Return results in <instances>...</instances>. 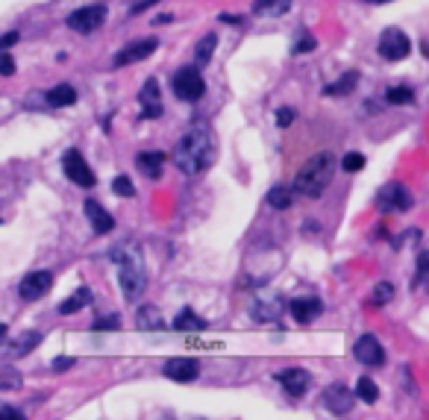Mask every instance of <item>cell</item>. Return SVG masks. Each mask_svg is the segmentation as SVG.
Instances as JSON below:
<instances>
[{
	"label": "cell",
	"mask_w": 429,
	"mask_h": 420,
	"mask_svg": "<svg viewBox=\"0 0 429 420\" xmlns=\"http://www.w3.org/2000/svg\"><path fill=\"white\" fill-rule=\"evenodd\" d=\"M156 50H159V39H153V36L150 39H138L133 44H127L124 50H118L112 65H115V68H124V65H133V62H141V59L153 56Z\"/></svg>",
	"instance_id": "cell-10"
},
{
	"label": "cell",
	"mask_w": 429,
	"mask_h": 420,
	"mask_svg": "<svg viewBox=\"0 0 429 420\" xmlns=\"http://www.w3.org/2000/svg\"><path fill=\"white\" fill-rule=\"evenodd\" d=\"M415 285H417V288H426L429 291V253H421V259H417Z\"/></svg>",
	"instance_id": "cell-32"
},
{
	"label": "cell",
	"mask_w": 429,
	"mask_h": 420,
	"mask_svg": "<svg viewBox=\"0 0 429 420\" xmlns=\"http://www.w3.org/2000/svg\"><path fill=\"white\" fill-rule=\"evenodd\" d=\"M15 41H18V32H6V36H3V41H0V48H3V50H9Z\"/></svg>",
	"instance_id": "cell-42"
},
{
	"label": "cell",
	"mask_w": 429,
	"mask_h": 420,
	"mask_svg": "<svg viewBox=\"0 0 429 420\" xmlns=\"http://www.w3.org/2000/svg\"><path fill=\"white\" fill-rule=\"evenodd\" d=\"M0 385H3V388H15V385H18V373L9 368V364L0 368Z\"/></svg>",
	"instance_id": "cell-37"
},
{
	"label": "cell",
	"mask_w": 429,
	"mask_h": 420,
	"mask_svg": "<svg viewBox=\"0 0 429 420\" xmlns=\"http://www.w3.org/2000/svg\"><path fill=\"white\" fill-rule=\"evenodd\" d=\"M174 329H177V333H206L209 320L200 317L197 312H191V308H182V312L174 317Z\"/></svg>",
	"instance_id": "cell-21"
},
{
	"label": "cell",
	"mask_w": 429,
	"mask_h": 420,
	"mask_svg": "<svg viewBox=\"0 0 429 420\" xmlns=\"http://www.w3.org/2000/svg\"><path fill=\"white\" fill-rule=\"evenodd\" d=\"M50 285H53V276L48 271H36V273H27L24 280H21L18 285V294H21V300H41L48 291H50Z\"/></svg>",
	"instance_id": "cell-11"
},
{
	"label": "cell",
	"mask_w": 429,
	"mask_h": 420,
	"mask_svg": "<svg viewBox=\"0 0 429 420\" xmlns=\"http://www.w3.org/2000/svg\"><path fill=\"white\" fill-rule=\"evenodd\" d=\"M136 165H138V171L150 176V180H159L162 176V168H165V153L159 150H147V153H138L136 156Z\"/></svg>",
	"instance_id": "cell-20"
},
{
	"label": "cell",
	"mask_w": 429,
	"mask_h": 420,
	"mask_svg": "<svg viewBox=\"0 0 429 420\" xmlns=\"http://www.w3.org/2000/svg\"><path fill=\"white\" fill-rule=\"evenodd\" d=\"M356 394H359V400H365V403H377L379 388H377V382H373V379L362 377V379L356 382Z\"/></svg>",
	"instance_id": "cell-30"
},
{
	"label": "cell",
	"mask_w": 429,
	"mask_h": 420,
	"mask_svg": "<svg viewBox=\"0 0 429 420\" xmlns=\"http://www.w3.org/2000/svg\"><path fill=\"white\" fill-rule=\"evenodd\" d=\"M353 356L362 364H368V368H382V364H385V350L377 341V335H362L353 344Z\"/></svg>",
	"instance_id": "cell-12"
},
{
	"label": "cell",
	"mask_w": 429,
	"mask_h": 420,
	"mask_svg": "<svg viewBox=\"0 0 429 420\" xmlns=\"http://www.w3.org/2000/svg\"><path fill=\"white\" fill-rule=\"evenodd\" d=\"M92 300H94L92 291L85 288V285H80L74 297H68V300H62V303H59V315H74V312H80V308L92 306Z\"/></svg>",
	"instance_id": "cell-24"
},
{
	"label": "cell",
	"mask_w": 429,
	"mask_h": 420,
	"mask_svg": "<svg viewBox=\"0 0 429 420\" xmlns=\"http://www.w3.org/2000/svg\"><path fill=\"white\" fill-rule=\"evenodd\" d=\"M85 218H89V224H92V229L97 232V235H106V232H112V229H115L112 215H109L97 200H92V197L85 200Z\"/></svg>",
	"instance_id": "cell-18"
},
{
	"label": "cell",
	"mask_w": 429,
	"mask_h": 420,
	"mask_svg": "<svg viewBox=\"0 0 429 420\" xmlns=\"http://www.w3.org/2000/svg\"><path fill=\"white\" fill-rule=\"evenodd\" d=\"M379 53H382V59H388V62H403L412 53V41L403 30L391 27L379 36Z\"/></svg>",
	"instance_id": "cell-8"
},
{
	"label": "cell",
	"mask_w": 429,
	"mask_h": 420,
	"mask_svg": "<svg viewBox=\"0 0 429 420\" xmlns=\"http://www.w3.org/2000/svg\"><path fill=\"white\" fill-rule=\"evenodd\" d=\"M0 412H3V417H15V420H24V412H18V408H12V406H0Z\"/></svg>",
	"instance_id": "cell-40"
},
{
	"label": "cell",
	"mask_w": 429,
	"mask_h": 420,
	"mask_svg": "<svg viewBox=\"0 0 429 420\" xmlns=\"http://www.w3.org/2000/svg\"><path fill=\"white\" fill-rule=\"evenodd\" d=\"M153 3H156V0H141V3H138V6H133V15H138V12H141V9H147V6H153Z\"/></svg>",
	"instance_id": "cell-44"
},
{
	"label": "cell",
	"mask_w": 429,
	"mask_h": 420,
	"mask_svg": "<svg viewBox=\"0 0 429 420\" xmlns=\"http://www.w3.org/2000/svg\"><path fill=\"white\" fill-rule=\"evenodd\" d=\"M289 312L297 324H312L315 317H321L324 303L317 300V297H297V300L289 303Z\"/></svg>",
	"instance_id": "cell-17"
},
{
	"label": "cell",
	"mask_w": 429,
	"mask_h": 420,
	"mask_svg": "<svg viewBox=\"0 0 429 420\" xmlns=\"http://www.w3.org/2000/svg\"><path fill=\"white\" fill-rule=\"evenodd\" d=\"M74 364V359H68V356H59L56 361H53V370H68Z\"/></svg>",
	"instance_id": "cell-41"
},
{
	"label": "cell",
	"mask_w": 429,
	"mask_h": 420,
	"mask_svg": "<svg viewBox=\"0 0 429 420\" xmlns=\"http://www.w3.org/2000/svg\"><path fill=\"white\" fill-rule=\"evenodd\" d=\"M356 85H359V74H356V71H347L338 83L324 85V94H326V97H344V94H353Z\"/></svg>",
	"instance_id": "cell-25"
},
{
	"label": "cell",
	"mask_w": 429,
	"mask_h": 420,
	"mask_svg": "<svg viewBox=\"0 0 429 420\" xmlns=\"http://www.w3.org/2000/svg\"><path fill=\"white\" fill-rule=\"evenodd\" d=\"M341 168L347 174H356V171L365 168V156H362V153H347V156L341 159Z\"/></svg>",
	"instance_id": "cell-34"
},
{
	"label": "cell",
	"mask_w": 429,
	"mask_h": 420,
	"mask_svg": "<svg viewBox=\"0 0 429 420\" xmlns=\"http://www.w3.org/2000/svg\"><path fill=\"white\" fill-rule=\"evenodd\" d=\"M45 101H48V106H74L76 103V92L68 83H62L56 88H50V92L45 94Z\"/></svg>",
	"instance_id": "cell-26"
},
{
	"label": "cell",
	"mask_w": 429,
	"mask_h": 420,
	"mask_svg": "<svg viewBox=\"0 0 429 420\" xmlns=\"http://www.w3.org/2000/svg\"><path fill=\"white\" fill-rule=\"evenodd\" d=\"M62 168H65V176L74 182V185H80V189H94L97 185V176H94V171L89 168V162L83 159V153L80 150H68L62 156Z\"/></svg>",
	"instance_id": "cell-5"
},
{
	"label": "cell",
	"mask_w": 429,
	"mask_h": 420,
	"mask_svg": "<svg viewBox=\"0 0 429 420\" xmlns=\"http://www.w3.org/2000/svg\"><path fill=\"white\" fill-rule=\"evenodd\" d=\"M92 329H94V333H109V329H121V315H109V317H97Z\"/></svg>",
	"instance_id": "cell-36"
},
{
	"label": "cell",
	"mask_w": 429,
	"mask_h": 420,
	"mask_svg": "<svg viewBox=\"0 0 429 420\" xmlns=\"http://www.w3.org/2000/svg\"><path fill=\"white\" fill-rule=\"evenodd\" d=\"M112 259L118 262V282H121V291H124V300L136 303L147 288V271H145L141 250L136 244H121L112 250Z\"/></svg>",
	"instance_id": "cell-2"
},
{
	"label": "cell",
	"mask_w": 429,
	"mask_h": 420,
	"mask_svg": "<svg viewBox=\"0 0 429 420\" xmlns=\"http://www.w3.org/2000/svg\"><path fill=\"white\" fill-rule=\"evenodd\" d=\"M385 101H388L391 106H409V103H415V92L409 85H394V88L385 92Z\"/></svg>",
	"instance_id": "cell-28"
},
{
	"label": "cell",
	"mask_w": 429,
	"mask_h": 420,
	"mask_svg": "<svg viewBox=\"0 0 429 420\" xmlns=\"http://www.w3.org/2000/svg\"><path fill=\"white\" fill-rule=\"evenodd\" d=\"M294 120V109H280L277 112V127H291Z\"/></svg>",
	"instance_id": "cell-38"
},
{
	"label": "cell",
	"mask_w": 429,
	"mask_h": 420,
	"mask_svg": "<svg viewBox=\"0 0 429 420\" xmlns=\"http://www.w3.org/2000/svg\"><path fill=\"white\" fill-rule=\"evenodd\" d=\"M0 59H3V76H12L15 74V62H12V53L3 50L0 53Z\"/></svg>",
	"instance_id": "cell-39"
},
{
	"label": "cell",
	"mask_w": 429,
	"mask_h": 420,
	"mask_svg": "<svg viewBox=\"0 0 429 420\" xmlns=\"http://www.w3.org/2000/svg\"><path fill=\"white\" fill-rule=\"evenodd\" d=\"M412 191L406 189L403 182H388L382 185L379 194H377V206L382 212H409L412 209Z\"/></svg>",
	"instance_id": "cell-7"
},
{
	"label": "cell",
	"mask_w": 429,
	"mask_h": 420,
	"mask_svg": "<svg viewBox=\"0 0 429 420\" xmlns=\"http://www.w3.org/2000/svg\"><path fill=\"white\" fill-rule=\"evenodd\" d=\"M138 103H141V118H145V120L162 118V94H159V83L153 80V76H150L145 85H141Z\"/></svg>",
	"instance_id": "cell-13"
},
{
	"label": "cell",
	"mask_w": 429,
	"mask_h": 420,
	"mask_svg": "<svg viewBox=\"0 0 429 420\" xmlns=\"http://www.w3.org/2000/svg\"><path fill=\"white\" fill-rule=\"evenodd\" d=\"M368 3H388V0H368Z\"/></svg>",
	"instance_id": "cell-45"
},
{
	"label": "cell",
	"mask_w": 429,
	"mask_h": 420,
	"mask_svg": "<svg viewBox=\"0 0 429 420\" xmlns=\"http://www.w3.org/2000/svg\"><path fill=\"white\" fill-rule=\"evenodd\" d=\"M317 48V41H315V36L309 30H297V39H294V44H291V53L294 56H303V53H312Z\"/></svg>",
	"instance_id": "cell-29"
},
{
	"label": "cell",
	"mask_w": 429,
	"mask_h": 420,
	"mask_svg": "<svg viewBox=\"0 0 429 420\" xmlns=\"http://www.w3.org/2000/svg\"><path fill=\"white\" fill-rule=\"evenodd\" d=\"M215 48H218V36H215V32H206V36L197 41V48H194V62L197 65H206L209 59H212Z\"/></svg>",
	"instance_id": "cell-27"
},
{
	"label": "cell",
	"mask_w": 429,
	"mask_h": 420,
	"mask_svg": "<svg viewBox=\"0 0 429 420\" xmlns=\"http://www.w3.org/2000/svg\"><path fill=\"white\" fill-rule=\"evenodd\" d=\"M277 382H280L291 397H303L306 391H309L312 377H309V370H303V368H285V370L277 373Z\"/></svg>",
	"instance_id": "cell-15"
},
{
	"label": "cell",
	"mask_w": 429,
	"mask_h": 420,
	"mask_svg": "<svg viewBox=\"0 0 429 420\" xmlns=\"http://www.w3.org/2000/svg\"><path fill=\"white\" fill-rule=\"evenodd\" d=\"M391 297H394V285H391V282H379V285H377V291H373V297H370V300L377 303V306H385V303L391 300Z\"/></svg>",
	"instance_id": "cell-35"
},
{
	"label": "cell",
	"mask_w": 429,
	"mask_h": 420,
	"mask_svg": "<svg viewBox=\"0 0 429 420\" xmlns=\"http://www.w3.org/2000/svg\"><path fill=\"white\" fill-rule=\"evenodd\" d=\"M333 174H335V156H333V153H317V156H312L300 171H297L294 194H303V197L317 200V197L329 189Z\"/></svg>",
	"instance_id": "cell-3"
},
{
	"label": "cell",
	"mask_w": 429,
	"mask_h": 420,
	"mask_svg": "<svg viewBox=\"0 0 429 420\" xmlns=\"http://www.w3.org/2000/svg\"><path fill=\"white\" fill-rule=\"evenodd\" d=\"M106 21V6L103 3H92V6H80L76 12L68 15V27L80 36H89V32L101 30Z\"/></svg>",
	"instance_id": "cell-6"
},
{
	"label": "cell",
	"mask_w": 429,
	"mask_h": 420,
	"mask_svg": "<svg viewBox=\"0 0 429 420\" xmlns=\"http://www.w3.org/2000/svg\"><path fill=\"white\" fill-rule=\"evenodd\" d=\"M215 159H218L215 136L206 124H194L180 138L177 150H174V165H177L182 174H203L206 168H212Z\"/></svg>",
	"instance_id": "cell-1"
},
{
	"label": "cell",
	"mask_w": 429,
	"mask_h": 420,
	"mask_svg": "<svg viewBox=\"0 0 429 420\" xmlns=\"http://www.w3.org/2000/svg\"><path fill=\"white\" fill-rule=\"evenodd\" d=\"M291 9V0H253V12L262 18H277Z\"/></svg>",
	"instance_id": "cell-23"
},
{
	"label": "cell",
	"mask_w": 429,
	"mask_h": 420,
	"mask_svg": "<svg viewBox=\"0 0 429 420\" xmlns=\"http://www.w3.org/2000/svg\"><path fill=\"white\" fill-rule=\"evenodd\" d=\"M356 397L359 394L350 391L344 382H333L324 391V408H326V412H333V414H350V412H353Z\"/></svg>",
	"instance_id": "cell-9"
},
{
	"label": "cell",
	"mask_w": 429,
	"mask_h": 420,
	"mask_svg": "<svg viewBox=\"0 0 429 420\" xmlns=\"http://www.w3.org/2000/svg\"><path fill=\"white\" fill-rule=\"evenodd\" d=\"M221 21H224V24H236V27H241V18H238V15H221Z\"/></svg>",
	"instance_id": "cell-43"
},
{
	"label": "cell",
	"mask_w": 429,
	"mask_h": 420,
	"mask_svg": "<svg viewBox=\"0 0 429 420\" xmlns=\"http://www.w3.org/2000/svg\"><path fill=\"white\" fill-rule=\"evenodd\" d=\"M162 370H165V377L174 382H191V379H197V373H200V364H197V359L182 356V359H168Z\"/></svg>",
	"instance_id": "cell-16"
},
{
	"label": "cell",
	"mask_w": 429,
	"mask_h": 420,
	"mask_svg": "<svg viewBox=\"0 0 429 420\" xmlns=\"http://www.w3.org/2000/svg\"><path fill=\"white\" fill-rule=\"evenodd\" d=\"M171 88H174V94L185 103H194L206 94V83H203V76H200L197 68H180L177 74H174Z\"/></svg>",
	"instance_id": "cell-4"
},
{
	"label": "cell",
	"mask_w": 429,
	"mask_h": 420,
	"mask_svg": "<svg viewBox=\"0 0 429 420\" xmlns=\"http://www.w3.org/2000/svg\"><path fill=\"white\" fill-rule=\"evenodd\" d=\"M136 326L145 329V333H159V329H165V317L156 306H141L136 312Z\"/></svg>",
	"instance_id": "cell-22"
},
{
	"label": "cell",
	"mask_w": 429,
	"mask_h": 420,
	"mask_svg": "<svg viewBox=\"0 0 429 420\" xmlns=\"http://www.w3.org/2000/svg\"><path fill=\"white\" fill-rule=\"evenodd\" d=\"M268 203L273 209H289L291 206V189H285V185H277V189L268 191Z\"/></svg>",
	"instance_id": "cell-31"
},
{
	"label": "cell",
	"mask_w": 429,
	"mask_h": 420,
	"mask_svg": "<svg viewBox=\"0 0 429 420\" xmlns=\"http://www.w3.org/2000/svg\"><path fill=\"white\" fill-rule=\"evenodd\" d=\"M41 344V333H36V329H32V333H21L15 341H9L6 344V359H21V356H27V353H32Z\"/></svg>",
	"instance_id": "cell-19"
},
{
	"label": "cell",
	"mask_w": 429,
	"mask_h": 420,
	"mask_svg": "<svg viewBox=\"0 0 429 420\" xmlns=\"http://www.w3.org/2000/svg\"><path fill=\"white\" fill-rule=\"evenodd\" d=\"M282 308H285V300L280 294H268V297H259L256 303L250 308V317L259 320V324H271V320H280L282 317Z\"/></svg>",
	"instance_id": "cell-14"
},
{
	"label": "cell",
	"mask_w": 429,
	"mask_h": 420,
	"mask_svg": "<svg viewBox=\"0 0 429 420\" xmlns=\"http://www.w3.org/2000/svg\"><path fill=\"white\" fill-rule=\"evenodd\" d=\"M112 191L118 197H136V185L129 182V176H115V180H112Z\"/></svg>",
	"instance_id": "cell-33"
}]
</instances>
